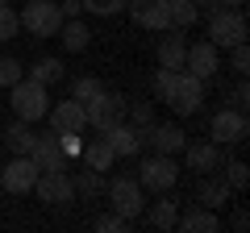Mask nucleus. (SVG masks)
Listing matches in <instances>:
<instances>
[{
	"mask_svg": "<svg viewBox=\"0 0 250 233\" xmlns=\"http://www.w3.org/2000/svg\"><path fill=\"white\" fill-rule=\"evenodd\" d=\"M179 179V167H175V154H150V158L142 162V175H138V183H142V192H171Z\"/></svg>",
	"mask_w": 250,
	"mask_h": 233,
	"instance_id": "nucleus-8",
	"label": "nucleus"
},
{
	"mask_svg": "<svg viewBox=\"0 0 250 233\" xmlns=\"http://www.w3.org/2000/svg\"><path fill=\"white\" fill-rule=\"evenodd\" d=\"M163 42H159V67H171V71H184V54H188V42H184V29H163Z\"/></svg>",
	"mask_w": 250,
	"mask_h": 233,
	"instance_id": "nucleus-19",
	"label": "nucleus"
},
{
	"mask_svg": "<svg viewBox=\"0 0 250 233\" xmlns=\"http://www.w3.org/2000/svg\"><path fill=\"white\" fill-rule=\"evenodd\" d=\"M229 196H233V188H229L225 179H213V175H205V179H200V188H196V200H200L205 208H213V213L229 204Z\"/></svg>",
	"mask_w": 250,
	"mask_h": 233,
	"instance_id": "nucleus-20",
	"label": "nucleus"
},
{
	"mask_svg": "<svg viewBox=\"0 0 250 233\" xmlns=\"http://www.w3.org/2000/svg\"><path fill=\"white\" fill-rule=\"evenodd\" d=\"M92 229H96V233H125V229H129V221H125L121 213H108V216H96Z\"/></svg>",
	"mask_w": 250,
	"mask_h": 233,
	"instance_id": "nucleus-34",
	"label": "nucleus"
},
{
	"mask_svg": "<svg viewBox=\"0 0 250 233\" xmlns=\"http://www.w3.org/2000/svg\"><path fill=\"white\" fill-rule=\"evenodd\" d=\"M184 71H192V75H200V79H213L217 71H221V50H217L213 42H192L188 46V54H184Z\"/></svg>",
	"mask_w": 250,
	"mask_h": 233,
	"instance_id": "nucleus-12",
	"label": "nucleus"
},
{
	"mask_svg": "<svg viewBox=\"0 0 250 233\" xmlns=\"http://www.w3.org/2000/svg\"><path fill=\"white\" fill-rule=\"evenodd\" d=\"M80 154H83V158H88V167H92V171H108V167H113V162H117L113 146H108L104 137H92V142L83 146Z\"/></svg>",
	"mask_w": 250,
	"mask_h": 233,
	"instance_id": "nucleus-23",
	"label": "nucleus"
},
{
	"mask_svg": "<svg viewBox=\"0 0 250 233\" xmlns=\"http://www.w3.org/2000/svg\"><path fill=\"white\" fill-rule=\"evenodd\" d=\"M17 29H21V17H17V9L0 4V42H13V38H17Z\"/></svg>",
	"mask_w": 250,
	"mask_h": 233,
	"instance_id": "nucleus-31",
	"label": "nucleus"
},
{
	"mask_svg": "<svg viewBox=\"0 0 250 233\" xmlns=\"http://www.w3.org/2000/svg\"><path fill=\"white\" fill-rule=\"evenodd\" d=\"M138 137H142V146H150L154 154H179L188 146V134L179 125H154V121L138 129Z\"/></svg>",
	"mask_w": 250,
	"mask_h": 233,
	"instance_id": "nucleus-11",
	"label": "nucleus"
},
{
	"mask_svg": "<svg viewBox=\"0 0 250 233\" xmlns=\"http://www.w3.org/2000/svg\"><path fill=\"white\" fill-rule=\"evenodd\" d=\"M163 100L171 104V113H175V116H196L200 104H205V79L192 75V71H179L175 83H171V92Z\"/></svg>",
	"mask_w": 250,
	"mask_h": 233,
	"instance_id": "nucleus-3",
	"label": "nucleus"
},
{
	"mask_svg": "<svg viewBox=\"0 0 250 233\" xmlns=\"http://www.w3.org/2000/svg\"><path fill=\"white\" fill-rule=\"evenodd\" d=\"M9 104H13V113H17V121H42L46 116V108H50V96H46V83H38V79H29V75H21L17 83L9 88Z\"/></svg>",
	"mask_w": 250,
	"mask_h": 233,
	"instance_id": "nucleus-1",
	"label": "nucleus"
},
{
	"mask_svg": "<svg viewBox=\"0 0 250 233\" xmlns=\"http://www.w3.org/2000/svg\"><path fill=\"white\" fill-rule=\"evenodd\" d=\"M62 71H67V67H62L59 58H38V63L29 67V79H38V83H46V88H50V83L62 79Z\"/></svg>",
	"mask_w": 250,
	"mask_h": 233,
	"instance_id": "nucleus-27",
	"label": "nucleus"
},
{
	"mask_svg": "<svg viewBox=\"0 0 250 233\" xmlns=\"http://www.w3.org/2000/svg\"><path fill=\"white\" fill-rule=\"evenodd\" d=\"M54 134H59V129H54ZM59 146H62L67 158H75V154L83 150V137H80V134H59Z\"/></svg>",
	"mask_w": 250,
	"mask_h": 233,
	"instance_id": "nucleus-38",
	"label": "nucleus"
},
{
	"mask_svg": "<svg viewBox=\"0 0 250 233\" xmlns=\"http://www.w3.org/2000/svg\"><path fill=\"white\" fill-rule=\"evenodd\" d=\"M0 4H9V0H0Z\"/></svg>",
	"mask_w": 250,
	"mask_h": 233,
	"instance_id": "nucleus-43",
	"label": "nucleus"
},
{
	"mask_svg": "<svg viewBox=\"0 0 250 233\" xmlns=\"http://www.w3.org/2000/svg\"><path fill=\"white\" fill-rule=\"evenodd\" d=\"M104 192H108V200H113V213H121L125 221L142 216L146 196H142V183H138V179H125V175H117V179L104 183Z\"/></svg>",
	"mask_w": 250,
	"mask_h": 233,
	"instance_id": "nucleus-5",
	"label": "nucleus"
},
{
	"mask_svg": "<svg viewBox=\"0 0 250 233\" xmlns=\"http://www.w3.org/2000/svg\"><path fill=\"white\" fill-rule=\"evenodd\" d=\"M125 108H129V100L117 96V92H100V96H92L88 104H83V113H88V125L92 129H113L117 121H125Z\"/></svg>",
	"mask_w": 250,
	"mask_h": 233,
	"instance_id": "nucleus-6",
	"label": "nucleus"
},
{
	"mask_svg": "<svg viewBox=\"0 0 250 233\" xmlns=\"http://www.w3.org/2000/svg\"><path fill=\"white\" fill-rule=\"evenodd\" d=\"M192 4H196V9H208V13H213V9H225L221 0H192Z\"/></svg>",
	"mask_w": 250,
	"mask_h": 233,
	"instance_id": "nucleus-41",
	"label": "nucleus"
},
{
	"mask_svg": "<svg viewBox=\"0 0 250 233\" xmlns=\"http://www.w3.org/2000/svg\"><path fill=\"white\" fill-rule=\"evenodd\" d=\"M175 75L179 71H171V67H159V71H154V96H167V92H171V83H175Z\"/></svg>",
	"mask_w": 250,
	"mask_h": 233,
	"instance_id": "nucleus-36",
	"label": "nucleus"
},
{
	"mask_svg": "<svg viewBox=\"0 0 250 233\" xmlns=\"http://www.w3.org/2000/svg\"><path fill=\"white\" fill-rule=\"evenodd\" d=\"M125 116H129V125H134V129H142V125H150V121H154V108L142 104V100H129Z\"/></svg>",
	"mask_w": 250,
	"mask_h": 233,
	"instance_id": "nucleus-33",
	"label": "nucleus"
},
{
	"mask_svg": "<svg viewBox=\"0 0 250 233\" xmlns=\"http://www.w3.org/2000/svg\"><path fill=\"white\" fill-rule=\"evenodd\" d=\"M104 142L113 146L117 158H134V154L142 150V137H138V129L129 125V121H117L113 129H104Z\"/></svg>",
	"mask_w": 250,
	"mask_h": 233,
	"instance_id": "nucleus-17",
	"label": "nucleus"
},
{
	"mask_svg": "<svg viewBox=\"0 0 250 233\" xmlns=\"http://www.w3.org/2000/svg\"><path fill=\"white\" fill-rule=\"evenodd\" d=\"M246 9H213L208 13V42L217 46V50H229V46L246 42Z\"/></svg>",
	"mask_w": 250,
	"mask_h": 233,
	"instance_id": "nucleus-2",
	"label": "nucleus"
},
{
	"mask_svg": "<svg viewBox=\"0 0 250 233\" xmlns=\"http://www.w3.org/2000/svg\"><path fill=\"white\" fill-rule=\"evenodd\" d=\"M34 183H38V162L29 154H13V162L0 171V188L13 196H25V192H34Z\"/></svg>",
	"mask_w": 250,
	"mask_h": 233,
	"instance_id": "nucleus-10",
	"label": "nucleus"
},
{
	"mask_svg": "<svg viewBox=\"0 0 250 233\" xmlns=\"http://www.w3.org/2000/svg\"><path fill=\"white\" fill-rule=\"evenodd\" d=\"M34 129H29V121H13L9 129H4V142H9V150L13 154H29L34 150Z\"/></svg>",
	"mask_w": 250,
	"mask_h": 233,
	"instance_id": "nucleus-24",
	"label": "nucleus"
},
{
	"mask_svg": "<svg viewBox=\"0 0 250 233\" xmlns=\"http://www.w3.org/2000/svg\"><path fill=\"white\" fill-rule=\"evenodd\" d=\"M46 116H50V129H59V134H83L88 129V113H83L80 100H62V104L46 108Z\"/></svg>",
	"mask_w": 250,
	"mask_h": 233,
	"instance_id": "nucleus-14",
	"label": "nucleus"
},
{
	"mask_svg": "<svg viewBox=\"0 0 250 233\" xmlns=\"http://www.w3.org/2000/svg\"><path fill=\"white\" fill-rule=\"evenodd\" d=\"M125 9H129L134 25H142V29H154V34L171 29V13H167V0H129Z\"/></svg>",
	"mask_w": 250,
	"mask_h": 233,
	"instance_id": "nucleus-13",
	"label": "nucleus"
},
{
	"mask_svg": "<svg viewBox=\"0 0 250 233\" xmlns=\"http://www.w3.org/2000/svg\"><path fill=\"white\" fill-rule=\"evenodd\" d=\"M17 17H21V25H25L34 38H54L59 25H62V13H59L54 0H29L25 13H17Z\"/></svg>",
	"mask_w": 250,
	"mask_h": 233,
	"instance_id": "nucleus-7",
	"label": "nucleus"
},
{
	"mask_svg": "<svg viewBox=\"0 0 250 233\" xmlns=\"http://www.w3.org/2000/svg\"><path fill=\"white\" fill-rule=\"evenodd\" d=\"M29 158L38 162V171H67V154L59 146V134H38Z\"/></svg>",
	"mask_w": 250,
	"mask_h": 233,
	"instance_id": "nucleus-15",
	"label": "nucleus"
},
{
	"mask_svg": "<svg viewBox=\"0 0 250 233\" xmlns=\"http://www.w3.org/2000/svg\"><path fill=\"white\" fill-rule=\"evenodd\" d=\"M179 154H184L188 167L200 171V175H213V171H221V146H217V142H196V146L188 142Z\"/></svg>",
	"mask_w": 250,
	"mask_h": 233,
	"instance_id": "nucleus-16",
	"label": "nucleus"
},
{
	"mask_svg": "<svg viewBox=\"0 0 250 233\" xmlns=\"http://www.w3.org/2000/svg\"><path fill=\"white\" fill-rule=\"evenodd\" d=\"M71 183H75V196H100L108 179H104V171H92V167H88V171H80Z\"/></svg>",
	"mask_w": 250,
	"mask_h": 233,
	"instance_id": "nucleus-26",
	"label": "nucleus"
},
{
	"mask_svg": "<svg viewBox=\"0 0 250 233\" xmlns=\"http://www.w3.org/2000/svg\"><path fill=\"white\" fill-rule=\"evenodd\" d=\"M38 200L50 208H71L75 204V183L67 171H38V183H34Z\"/></svg>",
	"mask_w": 250,
	"mask_h": 233,
	"instance_id": "nucleus-4",
	"label": "nucleus"
},
{
	"mask_svg": "<svg viewBox=\"0 0 250 233\" xmlns=\"http://www.w3.org/2000/svg\"><path fill=\"white\" fill-rule=\"evenodd\" d=\"M80 4L92 13V17H117V13H121L129 0H80Z\"/></svg>",
	"mask_w": 250,
	"mask_h": 233,
	"instance_id": "nucleus-30",
	"label": "nucleus"
},
{
	"mask_svg": "<svg viewBox=\"0 0 250 233\" xmlns=\"http://www.w3.org/2000/svg\"><path fill=\"white\" fill-rule=\"evenodd\" d=\"M229 229H233V233H246V229H250V213H246V208H238V213L229 216Z\"/></svg>",
	"mask_w": 250,
	"mask_h": 233,
	"instance_id": "nucleus-39",
	"label": "nucleus"
},
{
	"mask_svg": "<svg viewBox=\"0 0 250 233\" xmlns=\"http://www.w3.org/2000/svg\"><path fill=\"white\" fill-rule=\"evenodd\" d=\"M246 104H250V88H246V75H238V88L229 92V108H242L246 113Z\"/></svg>",
	"mask_w": 250,
	"mask_h": 233,
	"instance_id": "nucleus-37",
	"label": "nucleus"
},
{
	"mask_svg": "<svg viewBox=\"0 0 250 233\" xmlns=\"http://www.w3.org/2000/svg\"><path fill=\"white\" fill-rule=\"evenodd\" d=\"M175 229H184V233H217L221 229V216L213 213V208H188V213H179L175 216Z\"/></svg>",
	"mask_w": 250,
	"mask_h": 233,
	"instance_id": "nucleus-18",
	"label": "nucleus"
},
{
	"mask_svg": "<svg viewBox=\"0 0 250 233\" xmlns=\"http://www.w3.org/2000/svg\"><path fill=\"white\" fill-rule=\"evenodd\" d=\"M59 38H62V50H71V54H83V50H88V42H92L88 25H83L80 17L62 21V25H59Z\"/></svg>",
	"mask_w": 250,
	"mask_h": 233,
	"instance_id": "nucleus-21",
	"label": "nucleus"
},
{
	"mask_svg": "<svg viewBox=\"0 0 250 233\" xmlns=\"http://www.w3.org/2000/svg\"><path fill=\"white\" fill-rule=\"evenodd\" d=\"M175 216H179V200H171L167 192H159V204L146 208V221L154 229H175Z\"/></svg>",
	"mask_w": 250,
	"mask_h": 233,
	"instance_id": "nucleus-22",
	"label": "nucleus"
},
{
	"mask_svg": "<svg viewBox=\"0 0 250 233\" xmlns=\"http://www.w3.org/2000/svg\"><path fill=\"white\" fill-rule=\"evenodd\" d=\"M221 162H225V158H221ZM221 179L229 183L233 192H242V188L250 183V167H246L242 158H229V162H225V175H221Z\"/></svg>",
	"mask_w": 250,
	"mask_h": 233,
	"instance_id": "nucleus-28",
	"label": "nucleus"
},
{
	"mask_svg": "<svg viewBox=\"0 0 250 233\" xmlns=\"http://www.w3.org/2000/svg\"><path fill=\"white\" fill-rule=\"evenodd\" d=\"M104 92V83L96 79V75H80V79L71 83V100H80V104H88L92 96H100Z\"/></svg>",
	"mask_w": 250,
	"mask_h": 233,
	"instance_id": "nucleus-29",
	"label": "nucleus"
},
{
	"mask_svg": "<svg viewBox=\"0 0 250 233\" xmlns=\"http://www.w3.org/2000/svg\"><path fill=\"white\" fill-rule=\"evenodd\" d=\"M229 67H233L238 75H246V71H250V46H246V42L229 46Z\"/></svg>",
	"mask_w": 250,
	"mask_h": 233,
	"instance_id": "nucleus-35",
	"label": "nucleus"
},
{
	"mask_svg": "<svg viewBox=\"0 0 250 233\" xmlns=\"http://www.w3.org/2000/svg\"><path fill=\"white\" fill-rule=\"evenodd\" d=\"M167 13H171V29H192L200 21V9L192 0H167Z\"/></svg>",
	"mask_w": 250,
	"mask_h": 233,
	"instance_id": "nucleus-25",
	"label": "nucleus"
},
{
	"mask_svg": "<svg viewBox=\"0 0 250 233\" xmlns=\"http://www.w3.org/2000/svg\"><path fill=\"white\" fill-rule=\"evenodd\" d=\"M246 134H250V125H246V113L242 108H221L208 121V137L217 146H238V142H246Z\"/></svg>",
	"mask_w": 250,
	"mask_h": 233,
	"instance_id": "nucleus-9",
	"label": "nucleus"
},
{
	"mask_svg": "<svg viewBox=\"0 0 250 233\" xmlns=\"http://www.w3.org/2000/svg\"><path fill=\"white\" fill-rule=\"evenodd\" d=\"M21 75H25V67H21L17 58H9V54H0V88H13Z\"/></svg>",
	"mask_w": 250,
	"mask_h": 233,
	"instance_id": "nucleus-32",
	"label": "nucleus"
},
{
	"mask_svg": "<svg viewBox=\"0 0 250 233\" xmlns=\"http://www.w3.org/2000/svg\"><path fill=\"white\" fill-rule=\"evenodd\" d=\"M59 13H62V21H71V17L83 13V4H80V0H59Z\"/></svg>",
	"mask_w": 250,
	"mask_h": 233,
	"instance_id": "nucleus-40",
	"label": "nucleus"
},
{
	"mask_svg": "<svg viewBox=\"0 0 250 233\" xmlns=\"http://www.w3.org/2000/svg\"><path fill=\"white\" fill-rule=\"evenodd\" d=\"M225 9H246V0H221Z\"/></svg>",
	"mask_w": 250,
	"mask_h": 233,
	"instance_id": "nucleus-42",
	"label": "nucleus"
}]
</instances>
